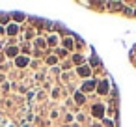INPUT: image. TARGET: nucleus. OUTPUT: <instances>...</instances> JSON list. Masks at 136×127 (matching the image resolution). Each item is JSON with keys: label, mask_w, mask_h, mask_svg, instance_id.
<instances>
[{"label": "nucleus", "mask_w": 136, "mask_h": 127, "mask_svg": "<svg viewBox=\"0 0 136 127\" xmlns=\"http://www.w3.org/2000/svg\"><path fill=\"white\" fill-rule=\"evenodd\" d=\"M106 90H108V84H106V82H103V84L99 86V92H101V94H104Z\"/></svg>", "instance_id": "nucleus-2"}, {"label": "nucleus", "mask_w": 136, "mask_h": 127, "mask_svg": "<svg viewBox=\"0 0 136 127\" xmlns=\"http://www.w3.org/2000/svg\"><path fill=\"white\" fill-rule=\"evenodd\" d=\"M93 86H95V82H93V80H91V82H86V86H84V90H91Z\"/></svg>", "instance_id": "nucleus-5"}, {"label": "nucleus", "mask_w": 136, "mask_h": 127, "mask_svg": "<svg viewBox=\"0 0 136 127\" xmlns=\"http://www.w3.org/2000/svg\"><path fill=\"white\" fill-rule=\"evenodd\" d=\"M26 64H28V60H26V58H19V60H17V66H26Z\"/></svg>", "instance_id": "nucleus-3"}, {"label": "nucleus", "mask_w": 136, "mask_h": 127, "mask_svg": "<svg viewBox=\"0 0 136 127\" xmlns=\"http://www.w3.org/2000/svg\"><path fill=\"white\" fill-rule=\"evenodd\" d=\"M80 75H82V77H88V75H90V69H88V67H80Z\"/></svg>", "instance_id": "nucleus-1"}, {"label": "nucleus", "mask_w": 136, "mask_h": 127, "mask_svg": "<svg viewBox=\"0 0 136 127\" xmlns=\"http://www.w3.org/2000/svg\"><path fill=\"white\" fill-rule=\"evenodd\" d=\"M15 32H17V26L11 24V26H9V34H15Z\"/></svg>", "instance_id": "nucleus-6"}, {"label": "nucleus", "mask_w": 136, "mask_h": 127, "mask_svg": "<svg viewBox=\"0 0 136 127\" xmlns=\"http://www.w3.org/2000/svg\"><path fill=\"white\" fill-rule=\"evenodd\" d=\"M93 112H95V116H101V112H103V106H95V108H93Z\"/></svg>", "instance_id": "nucleus-4"}]
</instances>
